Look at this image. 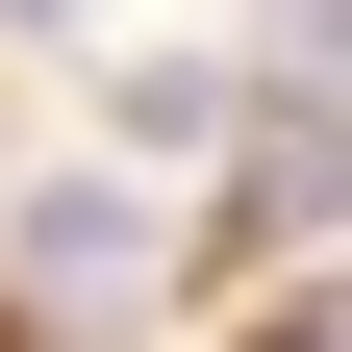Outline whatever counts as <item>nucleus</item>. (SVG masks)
Wrapping results in <instances>:
<instances>
[{"label": "nucleus", "instance_id": "obj_1", "mask_svg": "<svg viewBox=\"0 0 352 352\" xmlns=\"http://www.w3.org/2000/svg\"><path fill=\"white\" fill-rule=\"evenodd\" d=\"M327 201H352V151H327V101H252V126H227V252H302Z\"/></svg>", "mask_w": 352, "mask_h": 352}, {"label": "nucleus", "instance_id": "obj_2", "mask_svg": "<svg viewBox=\"0 0 352 352\" xmlns=\"http://www.w3.org/2000/svg\"><path fill=\"white\" fill-rule=\"evenodd\" d=\"M0 252H25V302H76V327H101V302L151 277V227H126L101 176H25V227H0Z\"/></svg>", "mask_w": 352, "mask_h": 352}, {"label": "nucleus", "instance_id": "obj_3", "mask_svg": "<svg viewBox=\"0 0 352 352\" xmlns=\"http://www.w3.org/2000/svg\"><path fill=\"white\" fill-rule=\"evenodd\" d=\"M252 352H352V302H277V327H252Z\"/></svg>", "mask_w": 352, "mask_h": 352}, {"label": "nucleus", "instance_id": "obj_4", "mask_svg": "<svg viewBox=\"0 0 352 352\" xmlns=\"http://www.w3.org/2000/svg\"><path fill=\"white\" fill-rule=\"evenodd\" d=\"M277 25H302V51H352V0H277Z\"/></svg>", "mask_w": 352, "mask_h": 352}]
</instances>
